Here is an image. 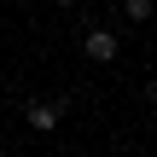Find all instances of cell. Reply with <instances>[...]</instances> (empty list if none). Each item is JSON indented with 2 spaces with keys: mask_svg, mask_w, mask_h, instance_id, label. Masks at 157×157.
Returning <instances> with one entry per match:
<instances>
[{
  "mask_svg": "<svg viewBox=\"0 0 157 157\" xmlns=\"http://www.w3.org/2000/svg\"><path fill=\"white\" fill-rule=\"evenodd\" d=\"M82 52H87L93 64H117L122 41H117V29H87V35H82Z\"/></svg>",
  "mask_w": 157,
  "mask_h": 157,
  "instance_id": "1",
  "label": "cell"
},
{
  "mask_svg": "<svg viewBox=\"0 0 157 157\" xmlns=\"http://www.w3.org/2000/svg\"><path fill=\"white\" fill-rule=\"evenodd\" d=\"M122 17H134V23H146V17H151V0H122Z\"/></svg>",
  "mask_w": 157,
  "mask_h": 157,
  "instance_id": "3",
  "label": "cell"
},
{
  "mask_svg": "<svg viewBox=\"0 0 157 157\" xmlns=\"http://www.w3.org/2000/svg\"><path fill=\"white\" fill-rule=\"evenodd\" d=\"M52 6H76V0H52Z\"/></svg>",
  "mask_w": 157,
  "mask_h": 157,
  "instance_id": "5",
  "label": "cell"
},
{
  "mask_svg": "<svg viewBox=\"0 0 157 157\" xmlns=\"http://www.w3.org/2000/svg\"><path fill=\"white\" fill-rule=\"evenodd\" d=\"M58 117H64V105H52V99H29V105H23V122H29L35 134L58 128Z\"/></svg>",
  "mask_w": 157,
  "mask_h": 157,
  "instance_id": "2",
  "label": "cell"
},
{
  "mask_svg": "<svg viewBox=\"0 0 157 157\" xmlns=\"http://www.w3.org/2000/svg\"><path fill=\"white\" fill-rule=\"evenodd\" d=\"M146 105H157V76H151V82H146Z\"/></svg>",
  "mask_w": 157,
  "mask_h": 157,
  "instance_id": "4",
  "label": "cell"
},
{
  "mask_svg": "<svg viewBox=\"0 0 157 157\" xmlns=\"http://www.w3.org/2000/svg\"><path fill=\"white\" fill-rule=\"evenodd\" d=\"M151 58H157V47H151Z\"/></svg>",
  "mask_w": 157,
  "mask_h": 157,
  "instance_id": "6",
  "label": "cell"
}]
</instances>
